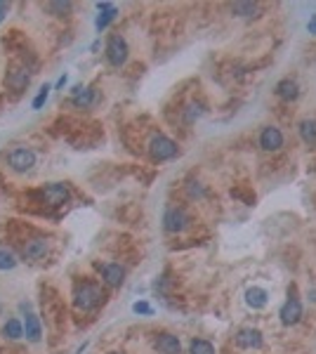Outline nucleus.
Instances as JSON below:
<instances>
[{
	"label": "nucleus",
	"mask_w": 316,
	"mask_h": 354,
	"mask_svg": "<svg viewBox=\"0 0 316 354\" xmlns=\"http://www.w3.org/2000/svg\"><path fill=\"white\" fill-rule=\"evenodd\" d=\"M104 300V293L102 288L95 286V284H90V281H85V284H78L76 286V293H73V302H76L78 309H83V312H90V309H95L99 302Z\"/></svg>",
	"instance_id": "1"
},
{
	"label": "nucleus",
	"mask_w": 316,
	"mask_h": 354,
	"mask_svg": "<svg viewBox=\"0 0 316 354\" xmlns=\"http://www.w3.org/2000/svg\"><path fill=\"white\" fill-rule=\"evenodd\" d=\"M177 144L172 142L170 137H165V135H156L151 139V144H149V154H151L153 161H170V158L177 156Z\"/></svg>",
	"instance_id": "2"
},
{
	"label": "nucleus",
	"mask_w": 316,
	"mask_h": 354,
	"mask_svg": "<svg viewBox=\"0 0 316 354\" xmlns=\"http://www.w3.org/2000/svg\"><path fill=\"white\" fill-rule=\"evenodd\" d=\"M128 52H130V48H128L123 36H111L106 41V59L111 66H123L128 61Z\"/></svg>",
	"instance_id": "3"
},
{
	"label": "nucleus",
	"mask_w": 316,
	"mask_h": 354,
	"mask_svg": "<svg viewBox=\"0 0 316 354\" xmlns=\"http://www.w3.org/2000/svg\"><path fill=\"white\" fill-rule=\"evenodd\" d=\"M7 163H10V168L14 172H28L35 165V154L31 149H26V147H17V149L10 151Z\"/></svg>",
	"instance_id": "4"
},
{
	"label": "nucleus",
	"mask_w": 316,
	"mask_h": 354,
	"mask_svg": "<svg viewBox=\"0 0 316 354\" xmlns=\"http://www.w3.org/2000/svg\"><path fill=\"white\" fill-rule=\"evenodd\" d=\"M163 227H165V232H170V234H179V232H184L186 227H189V215L184 213V208H168L163 215Z\"/></svg>",
	"instance_id": "5"
},
{
	"label": "nucleus",
	"mask_w": 316,
	"mask_h": 354,
	"mask_svg": "<svg viewBox=\"0 0 316 354\" xmlns=\"http://www.w3.org/2000/svg\"><path fill=\"white\" fill-rule=\"evenodd\" d=\"M41 196H43V201H45V203H50V205H64L71 198V191H69V187H66V184L52 182V184H45V187H43Z\"/></svg>",
	"instance_id": "6"
},
{
	"label": "nucleus",
	"mask_w": 316,
	"mask_h": 354,
	"mask_svg": "<svg viewBox=\"0 0 316 354\" xmlns=\"http://www.w3.org/2000/svg\"><path fill=\"white\" fill-rule=\"evenodd\" d=\"M234 345L239 349H260L262 347V333L257 328H241L234 335Z\"/></svg>",
	"instance_id": "7"
},
{
	"label": "nucleus",
	"mask_w": 316,
	"mask_h": 354,
	"mask_svg": "<svg viewBox=\"0 0 316 354\" xmlns=\"http://www.w3.org/2000/svg\"><path fill=\"white\" fill-rule=\"evenodd\" d=\"M279 316H281L283 326H295L297 321L302 319V302H300L297 298H288L286 302H283Z\"/></svg>",
	"instance_id": "8"
},
{
	"label": "nucleus",
	"mask_w": 316,
	"mask_h": 354,
	"mask_svg": "<svg viewBox=\"0 0 316 354\" xmlns=\"http://www.w3.org/2000/svg\"><path fill=\"white\" fill-rule=\"evenodd\" d=\"M260 147L264 151H279L283 147V132L279 128H274V125L264 128L260 135Z\"/></svg>",
	"instance_id": "9"
},
{
	"label": "nucleus",
	"mask_w": 316,
	"mask_h": 354,
	"mask_svg": "<svg viewBox=\"0 0 316 354\" xmlns=\"http://www.w3.org/2000/svg\"><path fill=\"white\" fill-rule=\"evenodd\" d=\"M28 81H31V76H28L26 68H21V66H12L5 76V85L10 90H17V92L26 88Z\"/></svg>",
	"instance_id": "10"
},
{
	"label": "nucleus",
	"mask_w": 316,
	"mask_h": 354,
	"mask_svg": "<svg viewBox=\"0 0 316 354\" xmlns=\"http://www.w3.org/2000/svg\"><path fill=\"white\" fill-rule=\"evenodd\" d=\"M102 279H104L106 286L118 288L121 284H123V279H125V269L118 265V262H109V265L102 267Z\"/></svg>",
	"instance_id": "11"
},
{
	"label": "nucleus",
	"mask_w": 316,
	"mask_h": 354,
	"mask_svg": "<svg viewBox=\"0 0 316 354\" xmlns=\"http://www.w3.org/2000/svg\"><path fill=\"white\" fill-rule=\"evenodd\" d=\"M45 253H48V241L45 238H31L21 248V255L26 260H41V258H45Z\"/></svg>",
	"instance_id": "12"
},
{
	"label": "nucleus",
	"mask_w": 316,
	"mask_h": 354,
	"mask_svg": "<svg viewBox=\"0 0 316 354\" xmlns=\"http://www.w3.org/2000/svg\"><path fill=\"white\" fill-rule=\"evenodd\" d=\"M97 10H99V14H97V21H95V26L97 31H104V28L109 26L111 21L116 19V14L118 10L111 3H97Z\"/></svg>",
	"instance_id": "13"
},
{
	"label": "nucleus",
	"mask_w": 316,
	"mask_h": 354,
	"mask_svg": "<svg viewBox=\"0 0 316 354\" xmlns=\"http://www.w3.org/2000/svg\"><path fill=\"white\" fill-rule=\"evenodd\" d=\"M156 347L158 352L163 354H182V345H179V338L172 333H161L156 338Z\"/></svg>",
	"instance_id": "14"
},
{
	"label": "nucleus",
	"mask_w": 316,
	"mask_h": 354,
	"mask_svg": "<svg viewBox=\"0 0 316 354\" xmlns=\"http://www.w3.org/2000/svg\"><path fill=\"white\" fill-rule=\"evenodd\" d=\"M95 90L92 88H83V85H76L73 88V97H71V102H73V107H78V109H88V107H92L95 104Z\"/></svg>",
	"instance_id": "15"
},
{
	"label": "nucleus",
	"mask_w": 316,
	"mask_h": 354,
	"mask_svg": "<svg viewBox=\"0 0 316 354\" xmlns=\"http://www.w3.org/2000/svg\"><path fill=\"white\" fill-rule=\"evenodd\" d=\"M246 302H248V307H253V309H264L269 302V293L260 286H253L246 291Z\"/></svg>",
	"instance_id": "16"
},
{
	"label": "nucleus",
	"mask_w": 316,
	"mask_h": 354,
	"mask_svg": "<svg viewBox=\"0 0 316 354\" xmlns=\"http://www.w3.org/2000/svg\"><path fill=\"white\" fill-rule=\"evenodd\" d=\"M276 95L281 97L283 102H295L297 97H300V85L295 81H290V78H283L279 85H276Z\"/></svg>",
	"instance_id": "17"
},
{
	"label": "nucleus",
	"mask_w": 316,
	"mask_h": 354,
	"mask_svg": "<svg viewBox=\"0 0 316 354\" xmlns=\"http://www.w3.org/2000/svg\"><path fill=\"white\" fill-rule=\"evenodd\" d=\"M24 335H26L31 342H38L43 335V328H41V321H38V316L35 314L28 312L26 319H24Z\"/></svg>",
	"instance_id": "18"
},
{
	"label": "nucleus",
	"mask_w": 316,
	"mask_h": 354,
	"mask_svg": "<svg viewBox=\"0 0 316 354\" xmlns=\"http://www.w3.org/2000/svg\"><path fill=\"white\" fill-rule=\"evenodd\" d=\"M3 335L10 340H19V338H24V324L19 319H7V324L3 326Z\"/></svg>",
	"instance_id": "19"
},
{
	"label": "nucleus",
	"mask_w": 316,
	"mask_h": 354,
	"mask_svg": "<svg viewBox=\"0 0 316 354\" xmlns=\"http://www.w3.org/2000/svg\"><path fill=\"white\" fill-rule=\"evenodd\" d=\"M300 137L307 144H316V121L314 118H304L300 123Z\"/></svg>",
	"instance_id": "20"
},
{
	"label": "nucleus",
	"mask_w": 316,
	"mask_h": 354,
	"mask_svg": "<svg viewBox=\"0 0 316 354\" xmlns=\"http://www.w3.org/2000/svg\"><path fill=\"white\" fill-rule=\"evenodd\" d=\"M189 352L191 354H215V347L210 340H203V338H193L191 345H189Z\"/></svg>",
	"instance_id": "21"
},
{
	"label": "nucleus",
	"mask_w": 316,
	"mask_h": 354,
	"mask_svg": "<svg viewBox=\"0 0 316 354\" xmlns=\"http://www.w3.org/2000/svg\"><path fill=\"white\" fill-rule=\"evenodd\" d=\"M257 3H234L231 5V12L239 14V17H255L257 14Z\"/></svg>",
	"instance_id": "22"
},
{
	"label": "nucleus",
	"mask_w": 316,
	"mask_h": 354,
	"mask_svg": "<svg viewBox=\"0 0 316 354\" xmlns=\"http://www.w3.org/2000/svg\"><path fill=\"white\" fill-rule=\"evenodd\" d=\"M50 92H52V85H43L41 90H38V95L33 97V102H31V109H43L45 107V102H48V97H50Z\"/></svg>",
	"instance_id": "23"
},
{
	"label": "nucleus",
	"mask_w": 316,
	"mask_h": 354,
	"mask_svg": "<svg viewBox=\"0 0 316 354\" xmlns=\"http://www.w3.org/2000/svg\"><path fill=\"white\" fill-rule=\"evenodd\" d=\"M14 267H17L14 255L10 251H5V248H0V272H7V269H14Z\"/></svg>",
	"instance_id": "24"
},
{
	"label": "nucleus",
	"mask_w": 316,
	"mask_h": 354,
	"mask_svg": "<svg viewBox=\"0 0 316 354\" xmlns=\"http://www.w3.org/2000/svg\"><path fill=\"white\" fill-rule=\"evenodd\" d=\"M203 114V109H201V104H189L186 107V114H184V118H186V123H193L196 118Z\"/></svg>",
	"instance_id": "25"
},
{
	"label": "nucleus",
	"mask_w": 316,
	"mask_h": 354,
	"mask_svg": "<svg viewBox=\"0 0 316 354\" xmlns=\"http://www.w3.org/2000/svg\"><path fill=\"white\" fill-rule=\"evenodd\" d=\"M132 312L149 316V314H153V307L149 305V302H144V300H139V302H135V305H132Z\"/></svg>",
	"instance_id": "26"
},
{
	"label": "nucleus",
	"mask_w": 316,
	"mask_h": 354,
	"mask_svg": "<svg viewBox=\"0 0 316 354\" xmlns=\"http://www.w3.org/2000/svg\"><path fill=\"white\" fill-rule=\"evenodd\" d=\"M48 10L55 14H66V12H71V3H50Z\"/></svg>",
	"instance_id": "27"
},
{
	"label": "nucleus",
	"mask_w": 316,
	"mask_h": 354,
	"mask_svg": "<svg viewBox=\"0 0 316 354\" xmlns=\"http://www.w3.org/2000/svg\"><path fill=\"white\" fill-rule=\"evenodd\" d=\"M186 191H189V196H191V198H203V194H206V191H203V187H201L199 182H189Z\"/></svg>",
	"instance_id": "28"
},
{
	"label": "nucleus",
	"mask_w": 316,
	"mask_h": 354,
	"mask_svg": "<svg viewBox=\"0 0 316 354\" xmlns=\"http://www.w3.org/2000/svg\"><path fill=\"white\" fill-rule=\"evenodd\" d=\"M66 83H69V76L64 74V76H59V81H57V85H55V88H57V90H62L64 85H66Z\"/></svg>",
	"instance_id": "29"
},
{
	"label": "nucleus",
	"mask_w": 316,
	"mask_h": 354,
	"mask_svg": "<svg viewBox=\"0 0 316 354\" xmlns=\"http://www.w3.org/2000/svg\"><path fill=\"white\" fill-rule=\"evenodd\" d=\"M7 10H10V5H7V3H0V21L5 19V14H7Z\"/></svg>",
	"instance_id": "30"
},
{
	"label": "nucleus",
	"mask_w": 316,
	"mask_h": 354,
	"mask_svg": "<svg viewBox=\"0 0 316 354\" xmlns=\"http://www.w3.org/2000/svg\"><path fill=\"white\" fill-rule=\"evenodd\" d=\"M307 31L316 36V17H311V21H309V24H307Z\"/></svg>",
	"instance_id": "31"
},
{
	"label": "nucleus",
	"mask_w": 316,
	"mask_h": 354,
	"mask_svg": "<svg viewBox=\"0 0 316 354\" xmlns=\"http://www.w3.org/2000/svg\"><path fill=\"white\" fill-rule=\"evenodd\" d=\"M311 300H314V302H316V291H311Z\"/></svg>",
	"instance_id": "32"
}]
</instances>
